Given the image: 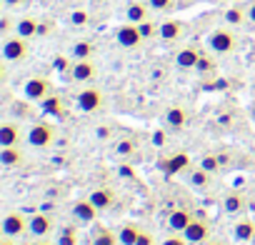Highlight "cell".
Returning a JSON list of instances; mask_svg holds the SVG:
<instances>
[{
	"instance_id": "obj_2",
	"label": "cell",
	"mask_w": 255,
	"mask_h": 245,
	"mask_svg": "<svg viewBox=\"0 0 255 245\" xmlns=\"http://www.w3.org/2000/svg\"><path fill=\"white\" fill-rule=\"evenodd\" d=\"M75 108L80 113H88V115L90 113H100L105 108V93L100 88H95V85H85L75 95Z\"/></svg>"
},
{
	"instance_id": "obj_9",
	"label": "cell",
	"mask_w": 255,
	"mask_h": 245,
	"mask_svg": "<svg viewBox=\"0 0 255 245\" xmlns=\"http://www.w3.org/2000/svg\"><path fill=\"white\" fill-rule=\"evenodd\" d=\"M73 83H80V85H90L95 78H98V65L90 60H75L73 68H70V75H68Z\"/></svg>"
},
{
	"instance_id": "obj_16",
	"label": "cell",
	"mask_w": 255,
	"mask_h": 245,
	"mask_svg": "<svg viewBox=\"0 0 255 245\" xmlns=\"http://www.w3.org/2000/svg\"><path fill=\"white\" fill-rule=\"evenodd\" d=\"M98 215H100V210H98L88 198H83V200H75V203H73V218H75L80 225H90V223H95V220H98Z\"/></svg>"
},
{
	"instance_id": "obj_34",
	"label": "cell",
	"mask_w": 255,
	"mask_h": 245,
	"mask_svg": "<svg viewBox=\"0 0 255 245\" xmlns=\"http://www.w3.org/2000/svg\"><path fill=\"white\" fill-rule=\"evenodd\" d=\"M58 245H78V230L73 225H65L58 235Z\"/></svg>"
},
{
	"instance_id": "obj_15",
	"label": "cell",
	"mask_w": 255,
	"mask_h": 245,
	"mask_svg": "<svg viewBox=\"0 0 255 245\" xmlns=\"http://www.w3.org/2000/svg\"><path fill=\"white\" fill-rule=\"evenodd\" d=\"M200 55H203V50H198L195 45H183L180 50H175L173 60L180 70H195L198 63H200Z\"/></svg>"
},
{
	"instance_id": "obj_31",
	"label": "cell",
	"mask_w": 255,
	"mask_h": 245,
	"mask_svg": "<svg viewBox=\"0 0 255 245\" xmlns=\"http://www.w3.org/2000/svg\"><path fill=\"white\" fill-rule=\"evenodd\" d=\"M15 25H18V18H13V15H3L0 18V35L3 38H10V35H15Z\"/></svg>"
},
{
	"instance_id": "obj_5",
	"label": "cell",
	"mask_w": 255,
	"mask_h": 245,
	"mask_svg": "<svg viewBox=\"0 0 255 245\" xmlns=\"http://www.w3.org/2000/svg\"><path fill=\"white\" fill-rule=\"evenodd\" d=\"M55 135H58V130H55V125H50V122H33V125L28 128V133H25V140L33 148L45 150L55 143Z\"/></svg>"
},
{
	"instance_id": "obj_44",
	"label": "cell",
	"mask_w": 255,
	"mask_h": 245,
	"mask_svg": "<svg viewBox=\"0 0 255 245\" xmlns=\"http://www.w3.org/2000/svg\"><path fill=\"white\" fill-rule=\"evenodd\" d=\"M248 18H250V25H255V0L248 3Z\"/></svg>"
},
{
	"instance_id": "obj_6",
	"label": "cell",
	"mask_w": 255,
	"mask_h": 245,
	"mask_svg": "<svg viewBox=\"0 0 255 245\" xmlns=\"http://www.w3.org/2000/svg\"><path fill=\"white\" fill-rule=\"evenodd\" d=\"M30 233V215L20 210H5L3 215V235L8 238H23Z\"/></svg>"
},
{
	"instance_id": "obj_25",
	"label": "cell",
	"mask_w": 255,
	"mask_h": 245,
	"mask_svg": "<svg viewBox=\"0 0 255 245\" xmlns=\"http://www.w3.org/2000/svg\"><path fill=\"white\" fill-rule=\"evenodd\" d=\"M38 25H40L38 18H33V15H20V18H18V25H15V33L23 35V38H28V40H33V38H38Z\"/></svg>"
},
{
	"instance_id": "obj_1",
	"label": "cell",
	"mask_w": 255,
	"mask_h": 245,
	"mask_svg": "<svg viewBox=\"0 0 255 245\" xmlns=\"http://www.w3.org/2000/svg\"><path fill=\"white\" fill-rule=\"evenodd\" d=\"M208 48L213 55H230L238 50V33L230 25H218L208 33Z\"/></svg>"
},
{
	"instance_id": "obj_26",
	"label": "cell",
	"mask_w": 255,
	"mask_h": 245,
	"mask_svg": "<svg viewBox=\"0 0 255 245\" xmlns=\"http://www.w3.org/2000/svg\"><path fill=\"white\" fill-rule=\"evenodd\" d=\"M188 180H190V185L193 188H200V190H205V188H210V183H213V173H208L205 168H190L188 170Z\"/></svg>"
},
{
	"instance_id": "obj_4",
	"label": "cell",
	"mask_w": 255,
	"mask_h": 245,
	"mask_svg": "<svg viewBox=\"0 0 255 245\" xmlns=\"http://www.w3.org/2000/svg\"><path fill=\"white\" fill-rule=\"evenodd\" d=\"M55 90H53V80L50 78H45V75H33V78H28L25 80V85H23V98L25 100H30V103H43L48 95H53Z\"/></svg>"
},
{
	"instance_id": "obj_8",
	"label": "cell",
	"mask_w": 255,
	"mask_h": 245,
	"mask_svg": "<svg viewBox=\"0 0 255 245\" xmlns=\"http://www.w3.org/2000/svg\"><path fill=\"white\" fill-rule=\"evenodd\" d=\"M188 38V23L178 20V18H168L160 23V40L173 45V43H183Z\"/></svg>"
},
{
	"instance_id": "obj_13",
	"label": "cell",
	"mask_w": 255,
	"mask_h": 245,
	"mask_svg": "<svg viewBox=\"0 0 255 245\" xmlns=\"http://www.w3.org/2000/svg\"><path fill=\"white\" fill-rule=\"evenodd\" d=\"M28 130H23L18 122L13 120H5L0 125V148H10V145H20V140L25 138Z\"/></svg>"
},
{
	"instance_id": "obj_43",
	"label": "cell",
	"mask_w": 255,
	"mask_h": 245,
	"mask_svg": "<svg viewBox=\"0 0 255 245\" xmlns=\"http://www.w3.org/2000/svg\"><path fill=\"white\" fill-rule=\"evenodd\" d=\"M30 3V0H5V8L13 10V8H25Z\"/></svg>"
},
{
	"instance_id": "obj_40",
	"label": "cell",
	"mask_w": 255,
	"mask_h": 245,
	"mask_svg": "<svg viewBox=\"0 0 255 245\" xmlns=\"http://www.w3.org/2000/svg\"><path fill=\"white\" fill-rule=\"evenodd\" d=\"M135 245H155V235L145 228H140V235H138V243Z\"/></svg>"
},
{
	"instance_id": "obj_39",
	"label": "cell",
	"mask_w": 255,
	"mask_h": 245,
	"mask_svg": "<svg viewBox=\"0 0 255 245\" xmlns=\"http://www.w3.org/2000/svg\"><path fill=\"white\" fill-rule=\"evenodd\" d=\"M160 245H190V243H188V238L183 233H175V235H168Z\"/></svg>"
},
{
	"instance_id": "obj_23",
	"label": "cell",
	"mask_w": 255,
	"mask_h": 245,
	"mask_svg": "<svg viewBox=\"0 0 255 245\" xmlns=\"http://www.w3.org/2000/svg\"><path fill=\"white\" fill-rule=\"evenodd\" d=\"M40 110L45 113V115H55V118H65L68 115V108H65V100L58 95V93H53V95H48L43 103H40Z\"/></svg>"
},
{
	"instance_id": "obj_35",
	"label": "cell",
	"mask_w": 255,
	"mask_h": 245,
	"mask_svg": "<svg viewBox=\"0 0 255 245\" xmlns=\"http://www.w3.org/2000/svg\"><path fill=\"white\" fill-rule=\"evenodd\" d=\"M148 5L153 8V13L165 15V13H173L175 10V0H148Z\"/></svg>"
},
{
	"instance_id": "obj_12",
	"label": "cell",
	"mask_w": 255,
	"mask_h": 245,
	"mask_svg": "<svg viewBox=\"0 0 255 245\" xmlns=\"http://www.w3.org/2000/svg\"><path fill=\"white\" fill-rule=\"evenodd\" d=\"M190 168H193V160H190V155H188L185 150L170 153V155H165V160H163V170H165L168 175H180V173H188Z\"/></svg>"
},
{
	"instance_id": "obj_32",
	"label": "cell",
	"mask_w": 255,
	"mask_h": 245,
	"mask_svg": "<svg viewBox=\"0 0 255 245\" xmlns=\"http://www.w3.org/2000/svg\"><path fill=\"white\" fill-rule=\"evenodd\" d=\"M73 63H75V58L70 55H55L53 58V68L58 70V73H63V75H70V68H73Z\"/></svg>"
},
{
	"instance_id": "obj_14",
	"label": "cell",
	"mask_w": 255,
	"mask_h": 245,
	"mask_svg": "<svg viewBox=\"0 0 255 245\" xmlns=\"http://www.w3.org/2000/svg\"><path fill=\"white\" fill-rule=\"evenodd\" d=\"M115 190L113 188H108V185H100V188H93L90 193H88V200L100 210V213H108L113 205H115Z\"/></svg>"
},
{
	"instance_id": "obj_17",
	"label": "cell",
	"mask_w": 255,
	"mask_h": 245,
	"mask_svg": "<svg viewBox=\"0 0 255 245\" xmlns=\"http://www.w3.org/2000/svg\"><path fill=\"white\" fill-rule=\"evenodd\" d=\"M150 13H153V8L148 5V0H133V3H128V8H125V20L140 25V23L150 20Z\"/></svg>"
},
{
	"instance_id": "obj_20",
	"label": "cell",
	"mask_w": 255,
	"mask_h": 245,
	"mask_svg": "<svg viewBox=\"0 0 255 245\" xmlns=\"http://www.w3.org/2000/svg\"><path fill=\"white\" fill-rule=\"evenodd\" d=\"M195 220V213L188 210V208H175L170 215H168V228L173 233H185V228Z\"/></svg>"
},
{
	"instance_id": "obj_41",
	"label": "cell",
	"mask_w": 255,
	"mask_h": 245,
	"mask_svg": "<svg viewBox=\"0 0 255 245\" xmlns=\"http://www.w3.org/2000/svg\"><path fill=\"white\" fill-rule=\"evenodd\" d=\"M153 145H155V148H165V145H168V135H165L163 130L153 133Z\"/></svg>"
},
{
	"instance_id": "obj_21",
	"label": "cell",
	"mask_w": 255,
	"mask_h": 245,
	"mask_svg": "<svg viewBox=\"0 0 255 245\" xmlns=\"http://www.w3.org/2000/svg\"><path fill=\"white\" fill-rule=\"evenodd\" d=\"M223 20H225V25H230V28H245V25H250V18H248V8H240V5H233V8H228L225 13H223Z\"/></svg>"
},
{
	"instance_id": "obj_42",
	"label": "cell",
	"mask_w": 255,
	"mask_h": 245,
	"mask_svg": "<svg viewBox=\"0 0 255 245\" xmlns=\"http://www.w3.org/2000/svg\"><path fill=\"white\" fill-rule=\"evenodd\" d=\"M50 33H53V23H50V20H40V25H38V35L45 38V35H50Z\"/></svg>"
},
{
	"instance_id": "obj_18",
	"label": "cell",
	"mask_w": 255,
	"mask_h": 245,
	"mask_svg": "<svg viewBox=\"0 0 255 245\" xmlns=\"http://www.w3.org/2000/svg\"><path fill=\"white\" fill-rule=\"evenodd\" d=\"M53 228H55V223H53V218L48 213H33L30 215V233L28 235H33V238H48L53 233Z\"/></svg>"
},
{
	"instance_id": "obj_46",
	"label": "cell",
	"mask_w": 255,
	"mask_h": 245,
	"mask_svg": "<svg viewBox=\"0 0 255 245\" xmlns=\"http://www.w3.org/2000/svg\"><path fill=\"white\" fill-rule=\"evenodd\" d=\"M35 245H58V243H50L48 238H38V243Z\"/></svg>"
},
{
	"instance_id": "obj_30",
	"label": "cell",
	"mask_w": 255,
	"mask_h": 245,
	"mask_svg": "<svg viewBox=\"0 0 255 245\" xmlns=\"http://www.w3.org/2000/svg\"><path fill=\"white\" fill-rule=\"evenodd\" d=\"M115 155H118V158H130V155H135V143H133L130 138H120V140L115 143Z\"/></svg>"
},
{
	"instance_id": "obj_36",
	"label": "cell",
	"mask_w": 255,
	"mask_h": 245,
	"mask_svg": "<svg viewBox=\"0 0 255 245\" xmlns=\"http://www.w3.org/2000/svg\"><path fill=\"white\" fill-rule=\"evenodd\" d=\"M195 70H200V75H213V73H215V58L203 53V55H200V63H198Z\"/></svg>"
},
{
	"instance_id": "obj_7",
	"label": "cell",
	"mask_w": 255,
	"mask_h": 245,
	"mask_svg": "<svg viewBox=\"0 0 255 245\" xmlns=\"http://www.w3.org/2000/svg\"><path fill=\"white\" fill-rule=\"evenodd\" d=\"M115 40H118V45H120V48L133 50V48H140V45L145 43V35H143L140 25L128 23V20H125V23L115 30Z\"/></svg>"
},
{
	"instance_id": "obj_47",
	"label": "cell",
	"mask_w": 255,
	"mask_h": 245,
	"mask_svg": "<svg viewBox=\"0 0 255 245\" xmlns=\"http://www.w3.org/2000/svg\"><path fill=\"white\" fill-rule=\"evenodd\" d=\"M250 113H253V118H255V103H253V105H250Z\"/></svg>"
},
{
	"instance_id": "obj_11",
	"label": "cell",
	"mask_w": 255,
	"mask_h": 245,
	"mask_svg": "<svg viewBox=\"0 0 255 245\" xmlns=\"http://www.w3.org/2000/svg\"><path fill=\"white\" fill-rule=\"evenodd\" d=\"M163 120H165V125H168L170 130L180 133V130H185V128H188V122H190V113H188V108H183V105H170V108L163 113Z\"/></svg>"
},
{
	"instance_id": "obj_19",
	"label": "cell",
	"mask_w": 255,
	"mask_h": 245,
	"mask_svg": "<svg viewBox=\"0 0 255 245\" xmlns=\"http://www.w3.org/2000/svg\"><path fill=\"white\" fill-rule=\"evenodd\" d=\"M248 208V195L243 190H230L225 198H223V210L228 215H243Z\"/></svg>"
},
{
	"instance_id": "obj_3",
	"label": "cell",
	"mask_w": 255,
	"mask_h": 245,
	"mask_svg": "<svg viewBox=\"0 0 255 245\" xmlns=\"http://www.w3.org/2000/svg\"><path fill=\"white\" fill-rule=\"evenodd\" d=\"M30 55V40L23 38V35H10V38H3V60L5 63H23L28 60Z\"/></svg>"
},
{
	"instance_id": "obj_45",
	"label": "cell",
	"mask_w": 255,
	"mask_h": 245,
	"mask_svg": "<svg viewBox=\"0 0 255 245\" xmlns=\"http://www.w3.org/2000/svg\"><path fill=\"white\" fill-rule=\"evenodd\" d=\"M0 245H20V243H18V238H8V235H3Z\"/></svg>"
},
{
	"instance_id": "obj_37",
	"label": "cell",
	"mask_w": 255,
	"mask_h": 245,
	"mask_svg": "<svg viewBox=\"0 0 255 245\" xmlns=\"http://www.w3.org/2000/svg\"><path fill=\"white\" fill-rule=\"evenodd\" d=\"M113 135H115V128H113V125H98V128H95V138H98L100 143H108Z\"/></svg>"
},
{
	"instance_id": "obj_38",
	"label": "cell",
	"mask_w": 255,
	"mask_h": 245,
	"mask_svg": "<svg viewBox=\"0 0 255 245\" xmlns=\"http://www.w3.org/2000/svg\"><path fill=\"white\" fill-rule=\"evenodd\" d=\"M88 20H90L88 10H75V13L70 15V23H73L75 28H85V25H88Z\"/></svg>"
},
{
	"instance_id": "obj_22",
	"label": "cell",
	"mask_w": 255,
	"mask_h": 245,
	"mask_svg": "<svg viewBox=\"0 0 255 245\" xmlns=\"http://www.w3.org/2000/svg\"><path fill=\"white\" fill-rule=\"evenodd\" d=\"M0 163H3V168H20L25 163V153L20 150V145L0 148Z\"/></svg>"
},
{
	"instance_id": "obj_33",
	"label": "cell",
	"mask_w": 255,
	"mask_h": 245,
	"mask_svg": "<svg viewBox=\"0 0 255 245\" xmlns=\"http://www.w3.org/2000/svg\"><path fill=\"white\" fill-rule=\"evenodd\" d=\"M200 168H205L208 173H220L223 168H220V158H218V153H208V155H203V160H200Z\"/></svg>"
},
{
	"instance_id": "obj_29",
	"label": "cell",
	"mask_w": 255,
	"mask_h": 245,
	"mask_svg": "<svg viewBox=\"0 0 255 245\" xmlns=\"http://www.w3.org/2000/svg\"><path fill=\"white\" fill-rule=\"evenodd\" d=\"M70 55H73L75 60H90V58L95 55V45H93V43H88V40H78V43L73 45Z\"/></svg>"
},
{
	"instance_id": "obj_24",
	"label": "cell",
	"mask_w": 255,
	"mask_h": 245,
	"mask_svg": "<svg viewBox=\"0 0 255 245\" xmlns=\"http://www.w3.org/2000/svg\"><path fill=\"white\" fill-rule=\"evenodd\" d=\"M233 238H235L238 243H250V240H255V220L240 218V220L233 225Z\"/></svg>"
},
{
	"instance_id": "obj_27",
	"label": "cell",
	"mask_w": 255,
	"mask_h": 245,
	"mask_svg": "<svg viewBox=\"0 0 255 245\" xmlns=\"http://www.w3.org/2000/svg\"><path fill=\"white\" fill-rule=\"evenodd\" d=\"M93 245H120L118 230H110L105 225H98L93 233Z\"/></svg>"
},
{
	"instance_id": "obj_10",
	"label": "cell",
	"mask_w": 255,
	"mask_h": 245,
	"mask_svg": "<svg viewBox=\"0 0 255 245\" xmlns=\"http://www.w3.org/2000/svg\"><path fill=\"white\" fill-rule=\"evenodd\" d=\"M185 238H188V243L190 245H205L208 240H210V223L200 215V218H195L188 228H185V233H183Z\"/></svg>"
},
{
	"instance_id": "obj_28",
	"label": "cell",
	"mask_w": 255,
	"mask_h": 245,
	"mask_svg": "<svg viewBox=\"0 0 255 245\" xmlns=\"http://www.w3.org/2000/svg\"><path fill=\"white\" fill-rule=\"evenodd\" d=\"M138 235H140V225H135V223H123L120 230H118L120 245H135Z\"/></svg>"
}]
</instances>
